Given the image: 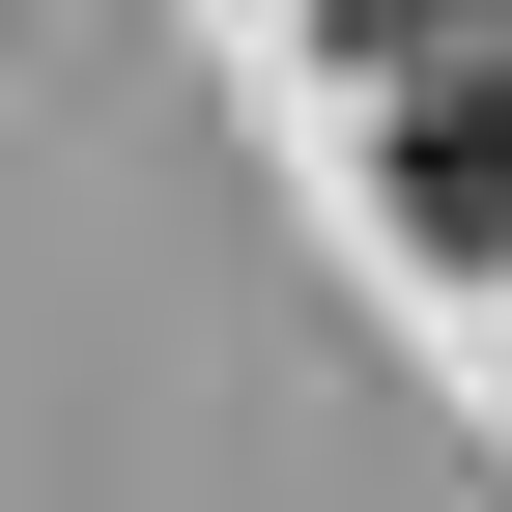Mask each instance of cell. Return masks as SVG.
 I'll return each instance as SVG.
<instances>
[{"label":"cell","instance_id":"1","mask_svg":"<svg viewBox=\"0 0 512 512\" xmlns=\"http://www.w3.org/2000/svg\"><path fill=\"white\" fill-rule=\"evenodd\" d=\"M399 200L456 228V256H512V29H456V57L399 86Z\"/></svg>","mask_w":512,"mask_h":512},{"label":"cell","instance_id":"2","mask_svg":"<svg viewBox=\"0 0 512 512\" xmlns=\"http://www.w3.org/2000/svg\"><path fill=\"white\" fill-rule=\"evenodd\" d=\"M342 29H370V57H456V29H512V0H342Z\"/></svg>","mask_w":512,"mask_h":512}]
</instances>
